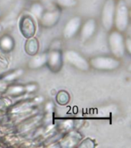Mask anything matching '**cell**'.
I'll return each instance as SVG.
<instances>
[{
    "mask_svg": "<svg viewBox=\"0 0 131 148\" xmlns=\"http://www.w3.org/2000/svg\"><path fill=\"white\" fill-rule=\"evenodd\" d=\"M63 59L64 62L80 71L87 72L90 68L89 61L87 60V58L84 57L78 51L74 50L73 49H69L64 51Z\"/></svg>",
    "mask_w": 131,
    "mask_h": 148,
    "instance_id": "277c9868",
    "label": "cell"
},
{
    "mask_svg": "<svg viewBox=\"0 0 131 148\" xmlns=\"http://www.w3.org/2000/svg\"><path fill=\"white\" fill-rule=\"evenodd\" d=\"M23 73V70L21 69H16V70H12V71H10L7 73H5L3 76H2V79H4L5 81H12L14 79H16L18 77L21 76Z\"/></svg>",
    "mask_w": 131,
    "mask_h": 148,
    "instance_id": "2e32d148",
    "label": "cell"
},
{
    "mask_svg": "<svg viewBox=\"0 0 131 148\" xmlns=\"http://www.w3.org/2000/svg\"><path fill=\"white\" fill-rule=\"evenodd\" d=\"M71 97L67 91L61 90L57 92V96H56V101L59 105L61 106H64L67 105L70 102Z\"/></svg>",
    "mask_w": 131,
    "mask_h": 148,
    "instance_id": "9a60e30c",
    "label": "cell"
},
{
    "mask_svg": "<svg viewBox=\"0 0 131 148\" xmlns=\"http://www.w3.org/2000/svg\"><path fill=\"white\" fill-rule=\"evenodd\" d=\"M125 48L126 53L130 54L131 53V39L130 37H125Z\"/></svg>",
    "mask_w": 131,
    "mask_h": 148,
    "instance_id": "d6986e66",
    "label": "cell"
},
{
    "mask_svg": "<svg viewBox=\"0 0 131 148\" xmlns=\"http://www.w3.org/2000/svg\"><path fill=\"white\" fill-rule=\"evenodd\" d=\"M19 29L25 39L34 36L36 32V25L32 16L25 15L21 18L19 22Z\"/></svg>",
    "mask_w": 131,
    "mask_h": 148,
    "instance_id": "9c48e42d",
    "label": "cell"
},
{
    "mask_svg": "<svg viewBox=\"0 0 131 148\" xmlns=\"http://www.w3.org/2000/svg\"><path fill=\"white\" fill-rule=\"evenodd\" d=\"M130 23L129 9L124 0H120L115 6L113 28L120 32H126Z\"/></svg>",
    "mask_w": 131,
    "mask_h": 148,
    "instance_id": "3957f363",
    "label": "cell"
},
{
    "mask_svg": "<svg viewBox=\"0 0 131 148\" xmlns=\"http://www.w3.org/2000/svg\"><path fill=\"white\" fill-rule=\"evenodd\" d=\"M47 62V53H36L32 56L28 62V67L31 69H38L46 66Z\"/></svg>",
    "mask_w": 131,
    "mask_h": 148,
    "instance_id": "8fae6325",
    "label": "cell"
},
{
    "mask_svg": "<svg viewBox=\"0 0 131 148\" xmlns=\"http://www.w3.org/2000/svg\"><path fill=\"white\" fill-rule=\"evenodd\" d=\"M90 66L98 71H115L121 66L120 59L113 56L99 55L93 56L89 60Z\"/></svg>",
    "mask_w": 131,
    "mask_h": 148,
    "instance_id": "6da1fadb",
    "label": "cell"
},
{
    "mask_svg": "<svg viewBox=\"0 0 131 148\" xmlns=\"http://www.w3.org/2000/svg\"><path fill=\"white\" fill-rule=\"evenodd\" d=\"M114 0H107L103 5L101 12V25L106 32H110L113 29V22H114L115 13Z\"/></svg>",
    "mask_w": 131,
    "mask_h": 148,
    "instance_id": "5b68a950",
    "label": "cell"
},
{
    "mask_svg": "<svg viewBox=\"0 0 131 148\" xmlns=\"http://www.w3.org/2000/svg\"><path fill=\"white\" fill-rule=\"evenodd\" d=\"M15 39L10 35H3L0 37V49L5 53L13 50L15 48Z\"/></svg>",
    "mask_w": 131,
    "mask_h": 148,
    "instance_id": "7c38bea8",
    "label": "cell"
},
{
    "mask_svg": "<svg viewBox=\"0 0 131 148\" xmlns=\"http://www.w3.org/2000/svg\"><path fill=\"white\" fill-rule=\"evenodd\" d=\"M25 92H26L25 85H20V84L9 86L6 90V93L11 97H18Z\"/></svg>",
    "mask_w": 131,
    "mask_h": 148,
    "instance_id": "5bb4252c",
    "label": "cell"
},
{
    "mask_svg": "<svg viewBox=\"0 0 131 148\" xmlns=\"http://www.w3.org/2000/svg\"><path fill=\"white\" fill-rule=\"evenodd\" d=\"M61 13L58 9H50L44 11L41 17L38 18L39 23L44 28H51L57 25L60 20Z\"/></svg>",
    "mask_w": 131,
    "mask_h": 148,
    "instance_id": "30bf717a",
    "label": "cell"
},
{
    "mask_svg": "<svg viewBox=\"0 0 131 148\" xmlns=\"http://www.w3.org/2000/svg\"><path fill=\"white\" fill-rule=\"evenodd\" d=\"M107 43L112 56L118 59H122L126 55L125 37L123 32H119L116 29L110 31L107 37Z\"/></svg>",
    "mask_w": 131,
    "mask_h": 148,
    "instance_id": "7a4b0ae2",
    "label": "cell"
},
{
    "mask_svg": "<svg viewBox=\"0 0 131 148\" xmlns=\"http://www.w3.org/2000/svg\"><path fill=\"white\" fill-rule=\"evenodd\" d=\"M97 30V23L95 18H87L84 22H82L80 25L79 36L81 41L87 42L92 39L94 36L96 34Z\"/></svg>",
    "mask_w": 131,
    "mask_h": 148,
    "instance_id": "ba28073f",
    "label": "cell"
},
{
    "mask_svg": "<svg viewBox=\"0 0 131 148\" xmlns=\"http://www.w3.org/2000/svg\"><path fill=\"white\" fill-rule=\"evenodd\" d=\"M82 18L80 16H74L67 21L62 31V35L65 39H71L78 35Z\"/></svg>",
    "mask_w": 131,
    "mask_h": 148,
    "instance_id": "52a82bcc",
    "label": "cell"
},
{
    "mask_svg": "<svg viewBox=\"0 0 131 148\" xmlns=\"http://www.w3.org/2000/svg\"><path fill=\"white\" fill-rule=\"evenodd\" d=\"M64 64L63 51L59 49H52L47 52L46 66L53 73H57L61 69Z\"/></svg>",
    "mask_w": 131,
    "mask_h": 148,
    "instance_id": "8992f818",
    "label": "cell"
},
{
    "mask_svg": "<svg viewBox=\"0 0 131 148\" xmlns=\"http://www.w3.org/2000/svg\"><path fill=\"white\" fill-rule=\"evenodd\" d=\"M31 11L34 16L39 18L45 11V9H44L43 5L40 3H34V5H32Z\"/></svg>",
    "mask_w": 131,
    "mask_h": 148,
    "instance_id": "ac0fdd59",
    "label": "cell"
},
{
    "mask_svg": "<svg viewBox=\"0 0 131 148\" xmlns=\"http://www.w3.org/2000/svg\"><path fill=\"white\" fill-rule=\"evenodd\" d=\"M56 5L64 8H73L78 4L77 0H53Z\"/></svg>",
    "mask_w": 131,
    "mask_h": 148,
    "instance_id": "e0dca14e",
    "label": "cell"
},
{
    "mask_svg": "<svg viewBox=\"0 0 131 148\" xmlns=\"http://www.w3.org/2000/svg\"><path fill=\"white\" fill-rule=\"evenodd\" d=\"M25 44V51L28 55L33 56L38 53L39 49V42L37 38L34 36L26 39Z\"/></svg>",
    "mask_w": 131,
    "mask_h": 148,
    "instance_id": "4fadbf2b",
    "label": "cell"
}]
</instances>
